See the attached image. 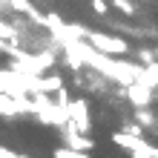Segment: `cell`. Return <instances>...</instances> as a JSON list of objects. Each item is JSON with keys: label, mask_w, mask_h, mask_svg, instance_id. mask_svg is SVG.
I'll return each instance as SVG.
<instances>
[{"label": "cell", "mask_w": 158, "mask_h": 158, "mask_svg": "<svg viewBox=\"0 0 158 158\" xmlns=\"http://www.w3.org/2000/svg\"><path fill=\"white\" fill-rule=\"evenodd\" d=\"M83 40H86L92 49L109 55V58H127V52H129L127 38H118V35H109V32H86Z\"/></svg>", "instance_id": "obj_1"}, {"label": "cell", "mask_w": 158, "mask_h": 158, "mask_svg": "<svg viewBox=\"0 0 158 158\" xmlns=\"http://www.w3.org/2000/svg\"><path fill=\"white\" fill-rule=\"evenodd\" d=\"M66 124L78 132L89 135V127H92V115H89V101L86 98H69L66 104Z\"/></svg>", "instance_id": "obj_2"}, {"label": "cell", "mask_w": 158, "mask_h": 158, "mask_svg": "<svg viewBox=\"0 0 158 158\" xmlns=\"http://www.w3.org/2000/svg\"><path fill=\"white\" fill-rule=\"evenodd\" d=\"M60 138H63V147H72V150H81V152H92V147H95V141H92L89 135L72 129L69 124L60 127Z\"/></svg>", "instance_id": "obj_3"}, {"label": "cell", "mask_w": 158, "mask_h": 158, "mask_svg": "<svg viewBox=\"0 0 158 158\" xmlns=\"http://www.w3.org/2000/svg\"><path fill=\"white\" fill-rule=\"evenodd\" d=\"M127 101L132 106H150L152 104V98H155V89H150V86H144V83H138V81H132V83H127Z\"/></svg>", "instance_id": "obj_4"}, {"label": "cell", "mask_w": 158, "mask_h": 158, "mask_svg": "<svg viewBox=\"0 0 158 158\" xmlns=\"http://www.w3.org/2000/svg\"><path fill=\"white\" fill-rule=\"evenodd\" d=\"M0 118H20V109L15 104V95H6V92H0Z\"/></svg>", "instance_id": "obj_5"}, {"label": "cell", "mask_w": 158, "mask_h": 158, "mask_svg": "<svg viewBox=\"0 0 158 158\" xmlns=\"http://www.w3.org/2000/svg\"><path fill=\"white\" fill-rule=\"evenodd\" d=\"M63 86V78L60 75H38V86H35V92H55V89H60Z\"/></svg>", "instance_id": "obj_6"}, {"label": "cell", "mask_w": 158, "mask_h": 158, "mask_svg": "<svg viewBox=\"0 0 158 158\" xmlns=\"http://www.w3.org/2000/svg\"><path fill=\"white\" fill-rule=\"evenodd\" d=\"M155 121H158V118L152 115V109H150V106H135V124H141L144 129H150Z\"/></svg>", "instance_id": "obj_7"}, {"label": "cell", "mask_w": 158, "mask_h": 158, "mask_svg": "<svg viewBox=\"0 0 158 158\" xmlns=\"http://www.w3.org/2000/svg\"><path fill=\"white\" fill-rule=\"evenodd\" d=\"M55 158H89V152L72 150V147H58V150H55Z\"/></svg>", "instance_id": "obj_8"}, {"label": "cell", "mask_w": 158, "mask_h": 158, "mask_svg": "<svg viewBox=\"0 0 158 158\" xmlns=\"http://www.w3.org/2000/svg\"><path fill=\"white\" fill-rule=\"evenodd\" d=\"M152 60H158L155 49H138V63H141V66H150Z\"/></svg>", "instance_id": "obj_9"}, {"label": "cell", "mask_w": 158, "mask_h": 158, "mask_svg": "<svg viewBox=\"0 0 158 158\" xmlns=\"http://www.w3.org/2000/svg\"><path fill=\"white\" fill-rule=\"evenodd\" d=\"M6 6H9V12H20V15H26L32 9L29 0H6Z\"/></svg>", "instance_id": "obj_10"}, {"label": "cell", "mask_w": 158, "mask_h": 158, "mask_svg": "<svg viewBox=\"0 0 158 158\" xmlns=\"http://www.w3.org/2000/svg\"><path fill=\"white\" fill-rule=\"evenodd\" d=\"M109 3H112L118 12H124V15H135V3L132 0H109Z\"/></svg>", "instance_id": "obj_11"}, {"label": "cell", "mask_w": 158, "mask_h": 158, "mask_svg": "<svg viewBox=\"0 0 158 158\" xmlns=\"http://www.w3.org/2000/svg\"><path fill=\"white\" fill-rule=\"evenodd\" d=\"M124 132H129V135H138V138H144V127H141V124H127V127H124Z\"/></svg>", "instance_id": "obj_12"}, {"label": "cell", "mask_w": 158, "mask_h": 158, "mask_svg": "<svg viewBox=\"0 0 158 158\" xmlns=\"http://www.w3.org/2000/svg\"><path fill=\"white\" fill-rule=\"evenodd\" d=\"M0 158H29V155L15 152V150H9V147H0Z\"/></svg>", "instance_id": "obj_13"}, {"label": "cell", "mask_w": 158, "mask_h": 158, "mask_svg": "<svg viewBox=\"0 0 158 158\" xmlns=\"http://www.w3.org/2000/svg\"><path fill=\"white\" fill-rule=\"evenodd\" d=\"M92 9H95L98 15H106L109 12V3H106V0H92Z\"/></svg>", "instance_id": "obj_14"}, {"label": "cell", "mask_w": 158, "mask_h": 158, "mask_svg": "<svg viewBox=\"0 0 158 158\" xmlns=\"http://www.w3.org/2000/svg\"><path fill=\"white\" fill-rule=\"evenodd\" d=\"M147 69H150V72H152V75L158 78V60H152V63H150V66H147Z\"/></svg>", "instance_id": "obj_15"}, {"label": "cell", "mask_w": 158, "mask_h": 158, "mask_svg": "<svg viewBox=\"0 0 158 158\" xmlns=\"http://www.w3.org/2000/svg\"><path fill=\"white\" fill-rule=\"evenodd\" d=\"M132 158H150V155H147V152H141V150H135V152H132Z\"/></svg>", "instance_id": "obj_16"}, {"label": "cell", "mask_w": 158, "mask_h": 158, "mask_svg": "<svg viewBox=\"0 0 158 158\" xmlns=\"http://www.w3.org/2000/svg\"><path fill=\"white\" fill-rule=\"evenodd\" d=\"M155 52H158V49H155Z\"/></svg>", "instance_id": "obj_17"}]
</instances>
